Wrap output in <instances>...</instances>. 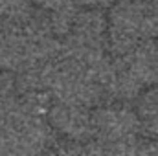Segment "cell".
Here are the masks:
<instances>
[{
	"mask_svg": "<svg viewBox=\"0 0 158 156\" xmlns=\"http://www.w3.org/2000/svg\"><path fill=\"white\" fill-rule=\"evenodd\" d=\"M48 129L33 105H13L0 125V153L31 154L42 151Z\"/></svg>",
	"mask_w": 158,
	"mask_h": 156,
	"instance_id": "obj_1",
	"label": "cell"
},
{
	"mask_svg": "<svg viewBox=\"0 0 158 156\" xmlns=\"http://www.w3.org/2000/svg\"><path fill=\"white\" fill-rule=\"evenodd\" d=\"M94 130L99 134L101 142L107 145L109 153H131L136 143L134 134L138 121L134 114L123 109H109L98 112L92 119Z\"/></svg>",
	"mask_w": 158,
	"mask_h": 156,
	"instance_id": "obj_2",
	"label": "cell"
},
{
	"mask_svg": "<svg viewBox=\"0 0 158 156\" xmlns=\"http://www.w3.org/2000/svg\"><path fill=\"white\" fill-rule=\"evenodd\" d=\"M52 121L63 134L76 138V140L88 136L94 130L92 119L85 112V107L76 105V103L59 101V105L52 112Z\"/></svg>",
	"mask_w": 158,
	"mask_h": 156,
	"instance_id": "obj_3",
	"label": "cell"
},
{
	"mask_svg": "<svg viewBox=\"0 0 158 156\" xmlns=\"http://www.w3.org/2000/svg\"><path fill=\"white\" fill-rule=\"evenodd\" d=\"M125 57V70L140 84L158 83V44H138Z\"/></svg>",
	"mask_w": 158,
	"mask_h": 156,
	"instance_id": "obj_4",
	"label": "cell"
},
{
	"mask_svg": "<svg viewBox=\"0 0 158 156\" xmlns=\"http://www.w3.org/2000/svg\"><path fill=\"white\" fill-rule=\"evenodd\" d=\"M35 2L39 4L40 7L57 13V11H66V9H70V6H72L74 0H35Z\"/></svg>",
	"mask_w": 158,
	"mask_h": 156,
	"instance_id": "obj_5",
	"label": "cell"
},
{
	"mask_svg": "<svg viewBox=\"0 0 158 156\" xmlns=\"http://www.w3.org/2000/svg\"><path fill=\"white\" fill-rule=\"evenodd\" d=\"M83 2L88 6H107V4H112L114 0H83Z\"/></svg>",
	"mask_w": 158,
	"mask_h": 156,
	"instance_id": "obj_6",
	"label": "cell"
}]
</instances>
